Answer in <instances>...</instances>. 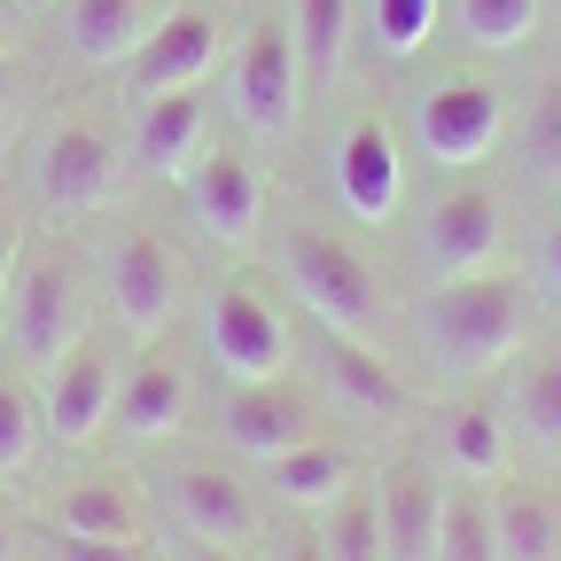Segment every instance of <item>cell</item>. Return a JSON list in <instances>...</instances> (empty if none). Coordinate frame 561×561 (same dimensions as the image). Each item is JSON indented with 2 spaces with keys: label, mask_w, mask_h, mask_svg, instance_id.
<instances>
[{
  "label": "cell",
  "mask_w": 561,
  "mask_h": 561,
  "mask_svg": "<svg viewBox=\"0 0 561 561\" xmlns=\"http://www.w3.org/2000/svg\"><path fill=\"white\" fill-rule=\"evenodd\" d=\"M398 335L413 343V359L445 390H476L491 375H507L523 359V343L538 335V297L523 265H483L460 280H421L398 305Z\"/></svg>",
  "instance_id": "6da1fadb"
},
{
  "label": "cell",
  "mask_w": 561,
  "mask_h": 561,
  "mask_svg": "<svg viewBox=\"0 0 561 561\" xmlns=\"http://www.w3.org/2000/svg\"><path fill=\"white\" fill-rule=\"evenodd\" d=\"M257 257L273 265L280 297H289V312L305 328H335V335H359V343H382L398 328L382 265L367 257V242L343 219H328V210H305V203L273 195V227H265Z\"/></svg>",
  "instance_id": "7a4b0ae2"
},
{
  "label": "cell",
  "mask_w": 561,
  "mask_h": 561,
  "mask_svg": "<svg viewBox=\"0 0 561 561\" xmlns=\"http://www.w3.org/2000/svg\"><path fill=\"white\" fill-rule=\"evenodd\" d=\"M94 335V273L70 242H32L9 273V297H0V351H9L16 375H47L70 351Z\"/></svg>",
  "instance_id": "3957f363"
},
{
  "label": "cell",
  "mask_w": 561,
  "mask_h": 561,
  "mask_svg": "<svg viewBox=\"0 0 561 561\" xmlns=\"http://www.w3.org/2000/svg\"><path fill=\"white\" fill-rule=\"evenodd\" d=\"M187 320H195L203 367L219 375V382H280V375H297V335H305V320L289 312V297H280L265 273L234 265V273H219V280H203Z\"/></svg>",
  "instance_id": "277c9868"
},
{
  "label": "cell",
  "mask_w": 561,
  "mask_h": 561,
  "mask_svg": "<svg viewBox=\"0 0 561 561\" xmlns=\"http://www.w3.org/2000/svg\"><path fill=\"white\" fill-rule=\"evenodd\" d=\"M94 280H102V312L125 343H157L172 335L187 312H195V265L187 250L149 227V219H110L102 242H94Z\"/></svg>",
  "instance_id": "5b68a950"
},
{
  "label": "cell",
  "mask_w": 561,
  "mask_h": 561,
  "mask_svg": "<svg viewBox=\"0 0 561 561\" xmlns=\"http://www.w3.org/2000/svg\"><path fill=\"white\" fill-rule=\"evenodd\" d=\"M507 125H515L507 87L491 79V70H468V62L430 70V79L413 87V110H405V140H413V157L430 164L437 180L483 172L491 157L507 149Z\"/></svg>",
  "instance_id": "8992f818"
},
{
  "label": "cell",
  "mask_w": 561,
  "mask_h": 561,
  "mask_svg": "<svg viewBox=\"0 0 561 561\" xmlns=\"http://www.w3.org/2000/svg\"><path fill=\"white\" fill-rule=\"evenodd\" d=\"M297 375L328 405V421H351V430H375V437L413 430V413H421V390L390 351L359 343V335H335V328L297 335Z\"/></svg>",
  "instance_id": "52a82bcc"
},
{
  "label": "cell",
  "mask_w": 561,
  "mask_h": 561,
  "mask_svg": "<svg viewBox=\"0 0 561 561\" xmlns=\"http://www.w3.org/2000/svg\"><path fill=\"white\" fill-rule=\"evenodd\" d=\"M320 195H328V219H343L351 234L398 227V210H405V140L390 133L382 110L335 117V133L320 140Z\"/></svg>",
  "instance_id": "ba28073f"
},
{
  "label": "cell",
  "mask_w": 561,
  "mask_h": 561,
  "mask_svg": "<svg viewBox=\"0 0 561 561\" xmlns=\"http://www.w3.org/2000/svg\"><path fill=\"white\" fill-rule=\"evenodd\" d=\"M149 500L172 515L180 538H210V546H234V553H257L265 538V500L242 468H227L219 453H164L149 460Z\"/></svg>",
  "instance_id": "9c48e42d"
},
{
  "label": "cell",
  "mask_w": 561,
  "mask_h": 561,
  "mask_svg": "<svg viewBox=\"0 0 561 561\" xmlns=\"http://www.w3.org/2000/svg\"><path fill=\"white\" fill-rule=\"evenodd\" d=\"M413 273L421 280H460V273H483V265H500L507 250V195L491 187L483 172H453L437 180L430 195L413 203Z\"/></svg>",
  "instance_id": "30bf717a"
},
{
  "label": "cell",
  "mask_w": 561,
  "mask_h": 561,
  "mask_svg": "<svg viewBox=\"0 0 561 561\" xmlns=\"http://www.w3.org/2000/svg\"><path fill=\"white\" fill-rule=\"evenodd\" d=\"M227 110L250 140H297L305 133V62H297V32L289 16L257 9L250 24H234V47H227Z\"/></svg>",
  "instance_id": "8fae6325"
},
{
  "label": "cell",
  "mask_w": 561,
  "mask_h": 561,
  "mask_svg": "<svg viewBox=\"0 0 561 561\" xmlns=\"http://www.w3.org/2000/svg\"><path fill=\"white\" fill-rule=\"evenodd\" d=\"M125 187V133L102 117H55L32 149V203L47 227H79Z\"/></svg>",
  "instance_id": "7c38bea8"
},
{
  "label": "cell",
  "mask_w": 561,
  "mask_h": 561,
  "mask_svg": "<svg viewBox=\"0 0 561 561\" xmlns=\"http://www.w3.org/2000/svg\"><path fill=\"white\" fill-rule=\"evenodd\" d=\"M187 227L203 242H219L227 257H257L273 227V172L242 149V140H210V149L172 180Z\"/></svg>",
  "instance_id": "4fadbf2b"
},
{
  "label": "cell",
  "mask_w": 561,
  "mask_h": 561,
  "mask_svg": "<svg viewBox=\"0 0 561 561\" xmlns=\"http://www.w3.org/2000/svg\"><path fill=\"white\" fill-rule=\"evenodd\" d=\"M328 430V405L305 390V375H280V382H219V405H210V437H219L227 460H280L289 445Z\"/></svg>",
  "instance_id": "5bb4252c"
},
{
  "label": "cell",
  "mask_w": 561,
  "mask_h": 561,
  "mask_svg": "<svg viewBox=\"0 0 561 561\" xmlns=\"http://www.w3.org/2000/svg\"><path fill=\"white\" fill-rule=\"evenodd\" d=\"M125 335L110 320H94V335L70 351L62 367L39 375V421H47V445L79 453L94 437H110V413H117V375H125Z\"/></svg>",
  "instance_id": "9a60e30c"
},
{
  "label": "cell",
  "mask_w": 561,
  "mask_h": 561,
  "mask_svg": "<svg viewBox=\"0 0 561 561\" xmlns=\"http://www.w3.org/2000/svg\"><path fill=\"white\" fill-rule=\"evenodd\" d=\"M195 421V359L157 335V343H133L125 351V375H117V413H110V437L133 453H157L172 445Z\"/></svg>",
  "instance_id": "2e32d148"
},
{
  "label": "cell",
  "mask_w": 561,
  "mask_h": 561,
  "mask_svg": "<svg viewBox=\"0 0 561 561\" xmlns=\"http://www.w3.org/2000/svg\"><path fill=\"white\" fill-rule=\"evenodd\" d=\"M234 47V24L219 9H203V0H172V16L149 32V47H140L117 79H125V102H149V94H180V87H203L210 70L227 62Z\"/></svg>",
  "instance_id": "e0dca14e"
},
{
  "label": "cell",
  "mask_w": 561,
  "mask_h": 561,
  "mask_svg": "<svg viewBox=\"0 0 561 561\" xmlns=\"http://www.w3.org/2000/svg\"><path fill=\"white\" fill-rule=\"evenodd\" d=\"M445 491H453V476L437 468L430 437H413V430H405V445H398V453H382V468H375V500H382L390 561H430V553H437Z\"/></svg>",
  "instance_id": "ac0fdd59"
},
{
  "label": "cell",
  "mask_w": 561,
  "mask_h": 561,
  "mask_svg": "<svg viewBox=\"0 0 561 561\" xmlns=\"http://www.w3.org/2000/svg\"><path fill=\"white\" fill-rule=\"evenodd\" d=\"M210 117H219V102H210L203 87L125 102V172L164 180V187H172V180L210 149Z\"/></svg>",
  "instance_id": "d6986e66"
},
{
  "label": "cell",
  "mask_w": 561,
  "mask_h": 561,
  "mask_svg": "<svg viewBox=\"0 0 561 561\" xmlns=\"http://www.w3.org/2000/svg\"><path fill=\"white\" fill-rule=\"evenodd\" d=\"M430 453L445 476H468V483H500L507 460H515V430H507V405L491 398L483 382L476 390H453V405H437L430 421Z\"/></svg>",
  "instance_id": "ffe728a7"
},
{
  "label": "cell",
  "mask_w": 561,
  "mask_h": 561,
  "mask_svg": "<svg viewBox=\"0 0 561 561\" xmlns=\"http://www.w3.org/2000/svg\"><path fill=\"white\" fill-rule=\"evenodd\" d=\"M164 16L172 0H62V55L70 70H125Z\"/></svg>",
  "instance_id": "44dd1931"
},
{
  "label": "cell",
  "mask_w": 561,
  "mask_h": 561,
  "mask_svg": "<svg viewBox=\"0 0 561 561\" xmlns=\"http://www.w3.org/2000/svg\"><path fill=\"white\" fill-rule=\"evenodd\" d=\"M359 476H367L359 468V445H351L343 430H320V437L289 445L280 460H265V491H273L280 507H297V515H328Z\"/></svg>",
  "instance_id": "7402d4cb"
},
{
  "label": "cell",
  "mask_w": 561,
  "mask_h": 561,
  "mask_svg": "<svg viewBox=\"0 0 561 561\" xmlns=\"http://www.w3.org/2000/svg\"><path fill=\"white\" fill-rule=\"evenodd\" d=\"M47 523L79 530V538H117V546H149V491H140L133 476H70L55 491Z\"/></svg>",
  "instance_id": "603a6c76"
},
{
  "label": "cell",
  "mask_w": 561,
  "mask_h": 561,
  "mask_svg": "<svg viewBox=\"0 0 561 561\" xmlns=\"http://www.w3.org/2000/svg\"><path fill=\"white\" fill-rule=\"evenodd\" d=\"M500 405H507L515 445L561 453V335H530V343H523V359L507 367Z\"/></svg>",
  "instance_id": "cb8c5ba5"
},
{
  "label": "cell",
  "mask_w": 561,
  "mask_h": 561,
  "mask_svg": "<svg viewBox=\"0 0 561 561\" xmlns=\"http://www.w3.org/2000/svg\"><path fill=\"white\" fill-rule=\"evenodd\" d=\"M289 32L305 62V94L328 102L343 87L351 55H359V0H289Z\"/></svg>",
  "instance_id": "d4e9b609"
},
{
  "label": "cell",
  "mask_w": 561,
  "mask_h": 561,
  "mask_svg": "<svg viewBox=\"0 0 561 561\" xmlns=\"http://www.w3.org/2000/svg\"><path fill=\"white\" fill-rule=\"evenodd\" d=\"M507 149H515V180L538 195H561V70L530 87V102L507 125Z\"/></svg>",
  "instance_id": "484cf974"
},
{
  "label": "cell",
  "mask_w": 561,
  "mask_h": 561,
  "mask_svg": "<svg viewBox=\"0 0 561 561\" xmlns=\"http://www.w3.org/2000/svg\"><path fill=\"white\" fill-rule=\"evenodd\" d=\"M491 523H500V561H561V507L538 483H491Z\"/></svg>",
  "instance_id": "4316f807"
},
{
  "label": "cell",
  "mask_w": 561,
  "mask_h": 561,
  "mask_svg": "<svg viewBox=\"0 0 561 561\" xmlns=\"http://www.w3.org/2000/svg\"><path fill=\"white\" fill-rule=\"evenodd\" d=\"M437 24H445V0H359V39H367L390 70H405V62L430 55Z\"/></svg>",
  "instance_id": "83f0119b"
},
{
  "label": "cell",
  "mask_w": 561,
  "mask_h": 561,
  "mask_svg": "<svg viewBox=\"0 0 561 561\" xmlns=\"http://www.w3.org/2000/svg\"><path fill=\"white\" fill-rule=\"evenodd\" d=\"M320 546L328 561H390V538H382V500H375V468L343 491V500L320 515Z\"/></svg>",
  "instance_id": "f1b7e54d"
},
{
  "label": "cell",
  "mask_w": 561,
  "mask_h": 561,
  "mask_svg": "<svg viewBox=\"0 0 561 561\" xmlns=\"http://www.w3.org/2000/svg\"><path fill=\"white\" fill-rule=\"evenodd\" d=\"M430 561H500V523H491V483L453 476L445 491V523H437V553Z\"/></svg>",
  "instance_id": "f546056e"
},
{
  "label": "cell",
  "mask_w": 561,
  "mask_h": 561,
  "mask_svg": "<svg viewBox=\"0 0 561 561\" xmlns=\"http://www.w3.org/2000/svg\"><path fill=\"white\" fill-rule=\"evenodd\" d=\"M538 9H546V0H453V32L476 55H515V47H530Z\"/></svg>",
  "instance_id": "4dcf8cb0"
},
{
  "label": "cell",
  "mask_w": 561,
  "mask_h": 561,
  "mask_svg": "<svg viewBox=\"0 0 561 561\" xmlns=\"http://www.w3.org/2000/svg\"><path fill=\"white\" fill-rule=\"evenodd\" d=\"M39 437H47V421H39V390H32V375L0 367V476H16V468L39 453Z\"/></svg>",
  "instance_id": "1f68e13d"
},
{
  "label": "cell",
  "mask_w": 561,
  "mask_h": 561,
  "mask_svg": "<svg viewBox=\"0 0 561 561\" xmlns=\"http://www.w3.org/2000/svg\"><path fill=\"white\" fill-rule=\"evenodd\" d=\"M32 546L47 561H157V546H117V538H79L62 523H32Z\"/></svg>",
  "instance_id": "d6a6232c"
},
{
  "label": "cell",
  "mask_w": 561,
  "mask_h": 561,
  "mask_svg": "<svg viewBox=\"0 0 561 561\" xmlns=\"http://www.w3.org/2000/svg\"><path fill=\"white\" fill-rule=\"evenodd\" d=\"M523 273H530V297H538V312H553V320H561V210H546V219H538Z\"/></svg>",
  "instance_id": "836d02e7"
},
{
  "label": "cell",
  "mask_w": 561,
  "mask_h": 561,
  "mask_svg": "<svg viewBox=\"0 0 561 561\" xmlns=\"http://www.w3.org/2000/svg\"><path fill=\"white\" fill-rule=\"evenodd\" d=\"M265 561H328V546H320V523H297V530H280V538L265 546Z\"/></svg>",
  "instance_id": "e575fe53"
},
{
  "label": "cell",
  "mask_w": 561,
  "mask_h": 561,
  "mask_svg": "<svg viewBox=\"0 0 561 561\" xmlns=\"http://www.w3.org/2000/svg\"><path fill=\"white\" fill-rule=\"evenodd\" d=\"M16 102H24V55H16V47H0V125L16 117Z\"/></svg>",
  "instance_id": "d590c367"
},
{
  "label": "cell",
  "mask_w": 561,
  "mask_h": 561,
  "mask_svg": "<svg viewBox=\"0 0 561 561\" xmlns=\"http://www.w3.org/2000/svg\"><path fill=\"white\" fill-rule=\"evenodd\" d=\"M24 219H9V210H0V297H9V273H16V257H24Z\"/></svg>",
  "instance_id": "8d00e7d4"
},
{
  "label": "cell",
  "mask_w": 561,
  "mask_h": 561,
  "mask_svg": "<svg viewBox=\"0 0 561 561\" xmlns=\"http://www.w3.org/2000/svg\"><path fill=\"white\" fill-rule=\"evenodd\" d=\"M172 561H250V553H234V546H210V538H180V546H172Z\"/></svg>",
  "instance_id": "74e56055"
},
{
  "label": "cell",
  "mask_w": 561,
  "mask_h": 561,
  "mask_svg": "<svg viewBox=\"0 0 561 561\" xmlns=\"http://www.w3.org/2000/svg\"><path fill=\"white\" fill-rule=\"evenodd\" d=\"M24 24H32L24 0H0V47H16V39H24Z\"/></svg>",
  "instance_id": "f35d334b"
},
{
  "label": "cell",
  "mask_w": 561,
  "mask_h": 561,
  "mask_svg": "<svg viewBox=\"0 0 561 561\" xmlns=\"http://www.w3.org/2000/svg\"><path fill=\"white\" fill-rule=\"evenodd\" d=\"M0 561H24V523L0 507Z\"/></svg>",
  "instance_id": "ab89813d"
},
{
  "label": "cell",
  "mask_w": 561,
  "mask_h": 561,
  "mask_svg": "<svg viewBox=\"0 0 561 561\" xmlns=\"http://www.w3.org/2000/svg\"><path fill=\"white\" fill-rule=\"evenodd\" d=\"M24 9H39V0H24Z\"/></svg>",
  "instance_id": "60d3db41"
}]
</instances>
